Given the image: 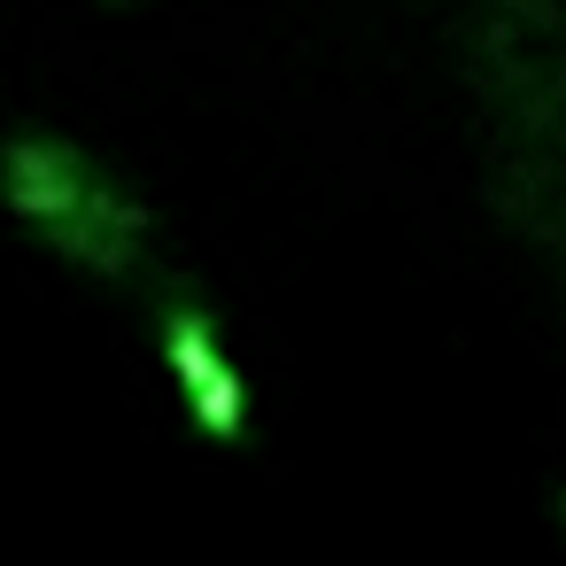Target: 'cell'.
<instances>
[{
    "mask_svg": "<svg viewBox=\"0 0 566 566\" xmlns=\"http://www.w3.org/2000/svg\"><path fill=\"white\" fill-rule=\"evenodd\" d=\"M171 365H179V380H187V396H195V411H202V427L210 434H233L241 427V388H233V373L218 365V349H210V334H202V318H171Z\"/></svg>",
    "mask_w": 566,
    "mask_h": 566,
    "instance_id": "7a4b0ae2",
    "label": "cell"
},
{
    "mask_svg": "<svg viewBox=\"0 0 566 566\" xmlns=\"http://www.w3.org/2000/svg\"><path fill=\"white\" fill-rule=\"evenodd\" d=\"M9 202H17L24 218H40L71 256H94V264H117L125 241L140 233V218H133L117 195H102V179H86L78 156L40 148V140L9 156Z\"/></svg>",
    "mask_w": 566,
    "mask_h": 566,
    "instance_id": "6da1fadb",
    "label": "cell"
}]
</instances>
